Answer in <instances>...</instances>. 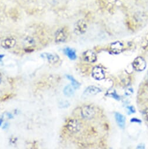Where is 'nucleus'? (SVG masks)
<instances>
[{
	"instance_id": "nucleus-1",
	"label": "nucleus",
	"mask_w": 148,
	"mask_h": 149,
	"mask_svg": "<svg viewBox=\"0 0 148 149\" xmlns=\"http://www.w3.org/2000/svg\"><path fill=\"white\" fill-rule=\"evenodd\" d=\"M96 114V109L92 105H85L81 108V115L84 119L91 120L95 118Z\"/></svg>"
},
{
	"instance_id": "nucleus-2",
	"label": "nucleus",
	"mask_w": 148,
	"mask_h": 149,
	"mask_svg": "<svg viewBox=\"0 0 148 149\" xmlns=\"http://www.w3.org/2000/svg\"><path fill=\"white\" fill-rule=\"evenodd\" d=\"M65 128L71 133L75 134L81 130L82 125L78 120L76 119H69L66 122Z\"/></svg>"
},
{
	"instance_id": "nucleus-3",
	"label": "nucleus",
	"mask_w": 148,
	"mask_h": 149,
	"mask_svg": "<svg viewBox=\"0 0 148 149\" xmlns=\"http://www.w3.org/2000/svg\"><path fill=\"white\" fill-rule=\"evenodd\" d=\"M88 28V25L85 20L81 19L78 20L74 25L73 32L77 35H82L86 33Z\"/></svg>"
},
{
	"instance_id": "nucleus-4",
	"label": "nucleus",
	"mask_w": 148,
	"mask_h": 149,
	"mask_svg": "<svg viewBox=\"0 0 148 149\" xmlns=\"http://www.w3.org/2000/svg\"><path fill=\"white\" fill-rule=\"evenodd\" d=\"M133 68L136 71H143L146 68V62L144 58L141 56L136 57L132 63Z\"/></svg>"
},
{
	"instance_id": "nucleus-5",
	"label": "nucleus",
	"mask_w": 148,
	"mask_h": 149,
	"mask_svg": "<svg viewBox=\"0 0 148 149\" xmlns=\"http://www.w3.org/2000/svg\"><path fill=\"white\" fill-rule=\"evenodd\" d=\"M68 31L65 27H63L58 29L55 33V42L57 43L64 42L68 38Z\"/></svg>"
},
{
	"instance_id": "nucleus-6",
	"label": "nucleus",
	"mask_w": 148,
	"mask_h": 149,
	"mask_svg": "<svg viewBox=\"0 0 148 149\" xmlns=\"http://www.w3.org/2000/svg\"><path fill=\"white\" fill-rule=\"evenodd\" d=\"M92 76L96 80H102L105 79V71L100 65L95 66L92 71Z\"/></svg>"
},
{
	"instance_id": "nucleus-7",
	"label": "nucleus",
	"mask_w": 148,
	"mask_h": 149,
	"mask_svg": "<svg viewBox=\"0 0 148 149\" xmlns=\"http://www.w3.org/2000/svg\"><path fill=\"white\" fill-rule=\"evenodd\" d=\"M84 60L89 63H94L97 60L98 57L96 53L92 50H88L83 53Z\"/></svg>"
},
{
	"instance_id": "nucleus-8",
	"label": "nucleus",
	"mask_w": 148,
	"mask_h": 149,
	"mask_svg": "<svg viewBox=\"0 0 148 149\" xmlns=\"http://www.w3.org/2000/svg\"><path fill=\"white\" fill-rule=\"evenodd\" d=\"M125 49L124 45L120 41H116L113 42L110 45V50L112 53L114 54H120L122 53Z\"/></svg>"
},
{
	"instance_id": "nucleus-9",
	"label": "nucleus",
	"mask_w": 148,
	"mask_h": 149,
	"mask_svg": "<svg viewBox=\"0 0 148 149\" xmlns=\"http://www.w3.org/2000/svg\"><path fill=\"white\" fill-rule=\"evenodd\" d=\"M17 44V40L12 37H9L4 39L1 42V46L6 49H9L13 48Z\"/></svg>"
},
{
	"instance_id": "nucleus-10",
	"label": "nucleus",
	"mask_w": 148,
	"mask_h": 149,
	"mask_svg": "<svg viewBox=\"0 0 148 149\" xmlns=\"http://www.w3.org/2000/svg\"><path fill=\"white\" fill-rule=\"evenodd\" d=\"M102 91V90L100 88L95 86H88L85 90L83 94L86 96L95 95L100 93Z\"/></svg>"
},
{
	"instance_id": "nucleus-11",
	"label": "nucleus",
	"mask_w": 148,
	"mask_h": 149,
	"mask_svg": "<svg viewBox=\"0 0 148 149\" xmlns=\"http://www.w3.org/2000/svg\"><path fill=\"white\" fill-rule=\"evenodd\" d=\"M42 56L46 58L47 60V61L51 64H57L61 60L59 56L57 54H54V53H43L42 54Z\"/></svg>"
},
{
	"instance_id": "nucleus-12",
	"label": "nucleus",
	"mask_w": 148,
	"mask_h": 149,
	"mask_svg": "<svg viewBox=\"0 0 148 149\" xmlns=\"http://www.w3.org/2000/svg\"><path fill=\"white\" fill-rule=\"evenodd\" d=\"M115 119L119 127L122 129H124L125 126L126 122V118H125V116L118 112H116L115 113Z\"/></svg>"
},
{
	"instance_id": "nucleus-13",
	"label": "nucleus",
	"mask_w": 148,
	"mask_h": 149,
	"mask_svg": "<svg viewBox=\"0 0 148 149\" xmlns=\"http://www.w3.org/2000/svg\"><path fill=\"white\" fill-rule=\"evenodd\" d=\"M64 52L69 59L74 60L77 58L76 52L73 49H71L70 47H66L64 49Z\"/></svg>"
},
{
	"instance_id": "nucleus-14",
	"label": "nucleus",
	"mask_w": 148,
	"mask_h": 149,
	"mask_svg": "<svg viewBox=\"0 0 148 149\" xmlns=\"http://www.w3.org/2000/svg\"><path fill=\"white\" fill-rule=\"evenodd\" d=\"M64 93L66 96L68 97L73 96L74 94V90L72 88V86H66L64 89Z\"/></svg>"
},
{
	"instance_id": "nucleus-15",
	"label": "nucleus",
	"mask_w": 148,
	"mask_h": 149,
	"mask_svg": "<svg viewBox=\"0 0 148 149\" xmlns=\"http://www.w3.org/2000/svg\"><path fill=\"white\" fill-rule=\"evenodd\" d=\"M66 78L71 81L72 86V87L74 89H77V88H78L80 87V83L79 82H78L72 76H69V75H66Z\"/></svg>"
},
{
	"instance_id": "nucleus-16",
	"label": "nucleus",
	"mask_w": 148,
	"mask_h": 149,
	"mask_svg": "<svg viewBox=\"0 0 148 149\" xmlns=\"http://www.w3.org/2000/svg\"><path fill=\"white\" fill-rule=\"evenodd\" d=\"M106 95L116 100H120V97L117 94V92L114 90H109L106 93Z\"/></svg>"
},
{
	"instance_id": "nucleus-17",
	"label": "nucleus",
	"mask_w": 148,
	"mask_h": 149,
	"mask_svg": "<svg viewBox=\"0 0 148 149\" xmlns=\"http://www.w3.org/2000/svg\"><path fill=\"white\" fill-rule=\"evenodd\" d=\"M127 109L128 110V112L129 113H135V109L132 106H129L127 107Z\"/></svg>"
},
{
	"instance_id": "nucleus-18",
	"label": "nucleus",
	"mask_w": 148,
	"mask_h": 149,
	"mask_svg": "<svg viewBox=\"0 0 148 149\" xmlns=\"http://www.w3.org/2000/svg\"><path fill=\"white\" fill-rule=\"evenodd\" d=\"M143 115L145 119L148 122V108H146L143 111Z\"/></svg>"
},
{
	"instance_id": "nucleus-19",
	"label": "nucleus",
	"mask_w": 148,
	"mask_h": 149,
	"mask_svg": "<svg viewBox=\"0 0 148 149\" xmlns=\"http://www.w3.org/2000/svg\"><path fill=\"white\" fill-rule=\"evenodd\" d=\"M131 122H132V123H134V122H135V123H140L141 122V120H139V119H137V118H132L131 120Z\"/></svg>"
},
{
	"instance_id": "nucleus-20",
	"label": "nucleus",
	"mask_w": 148,
	"mask_h": 149,
	"mask_svg": "<svg viewBox=\"0 0 148 149\" xmlns=\"http://www.w3.org/2000/svg\"><path fill=\"white\" fill-rule=\"evenodd\" d=\"M132 93H133L132 89V88H129V89H128V90H126L125 94H126V95H131V94H132Z\"/></svg>"
},
{
	"instance_id": "nucleus-21",
	"label": "nucleus",
	"mask_w": 148,
	"mask_h": 149,
	"mask_svg": "<svg viewBox=\"0 0 148 149\" xmlns=\"http://www.w3.org/2000/svg\"><path fill=\"white\" fill-rule=\"evenodd\" d=\"M145 145H143V144H140V145H139L138 146V148H145V146H144Z\"/></svg>"
},
{
	"instance_id": "nucleus-22",
	"label": "nucleus",
	"mask_w": 148,
	"mask_h": 149,
	"mask_svg": "<svg viewBox=\"0 0 148 149\" xmlns=\"http://www.w3.org/2000/svg\"><path fill=\"white\" fill-rule=\"evenodd\" d=\"M4 57V55H0V60Z\"/></svg>"
},
{
	"instance_id": "nucleus-23",
	"label": "nucleus",
	"mask_w": 148,
	"mask_h": 149,
	"mask_svg": "<svg viewBox=\"0 0 148 149\" xmlns=\"http://www.w3.org/2000/svg\"><path fill=\"white\" fill-rule=\"evenodd\" d=\"M147 81H148V75H147Z\"/></svg>"
}]
</instances>
